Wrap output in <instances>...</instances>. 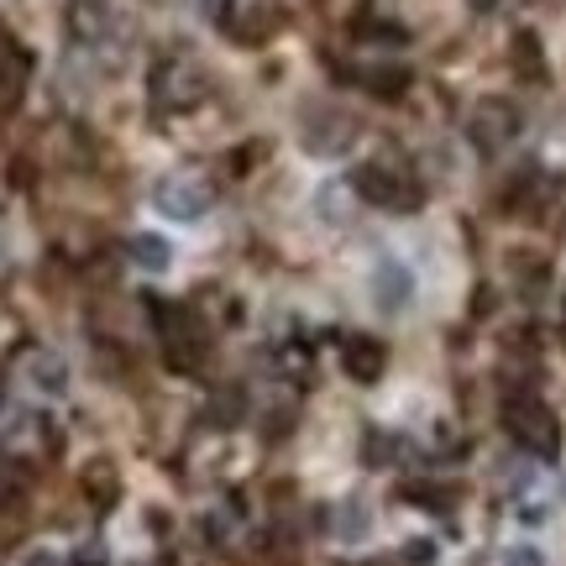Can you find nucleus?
Wrapping results in <instances>:
<instances>
[{
    "label": "nucleus",
    "mask_w": 566,
    "mask_h": 566,
    "mask_svg": "<svg viewBox=\"0 0 566 566\" xmlns=\"http://www.w3.org/2000/svg\"><path fill=\"white\" fill-rule=\"evenodd\" d=\"M420 294V279H415V268L405 258H378L373 273H367V300L378 315H405L409 304Z\"/></svg>",
    "instance_id": "obj_3"
},
{
    "label": "nucleus",
    "mask_w": 566,
    "mask_h": 566,
    "mask_svg": "<svg viewBox=\"0 0 566 566\" xmlns=\"http://www.w3.org/2000/svg\"><path fill=\"white\" fill-rule=\"evenodd\" d=\"M378 357H384V346L378 342H352L346 346V373H352V378H378Z\"/></svg>",
    "instance_id": "obj_13"
},
{
    "label": "nucleus",
    "mask_w": 566,
    "mask_h": 566,
    "mask_svg": "<svg viewBox=\"0 0 566 566\" xmlns=\"http://www.w3.org/2000/svg\"><path fill=\"white\" fill-rule=\"evenodd\" d=\"M499 566H551V562H546V551H541V546H530V541H514V546H504Z\"/></svg>",
    "instance_id": "obj_15"
},
{
    "label": "nucleus",
    "mask_w": 566,
    "mask_h": 566,
    "mask_svg": "<svg viewBox=\"0 0 566 566\" xmlns=\"http://www.w3.org/2000/svg\"><path fill=\"white\" fill-rule=\"evenodd\" d=\"M357 189H363V200L384 205V210H415V205H420V184L409 179V168L399 158H373V163H363Z\"/></svg>",
    "instance_id": "obj_1"
},
{
    "label": "nucleus",
    "mask_w": 566,
    "mask_h": 566,
    "mask_svg": "<svg viewBox=\"0 0 566 566\" xmlns=\"http://www.w3.org/2000/svg\"><path fill=\"white\" fill-rule=\"evenodd\" d=\"M153 205H158L168 221H200V216H210L216 195H210V184L195 179V174H168V179H158V189H153Z\"/></svg>",
    "instance_id": "obj_4"
},
{
    "label": "nucleus",
    "mask_w": 566,
    "mask_h": 566,
    "mask_svg": "<svg viewBox=\"0 0 566 566\" xmlns=\"http://www.w3.org/2000/svg\"><path fill=\"white\" fill-rule=\"evenodd\" d=\"M504 430L525 446V451H535V457H556V451H562V420H556L541 399H514V405L504 409Z\"/></svg>",
    "instance_id": "obj_2"
},
{
    "label": "nucleus",
    "mask_w": 566,
    "mask_h": 566,
    "mask_svg": "<svg viewBox=\"0 0 566 566\" xmlns=\"http://www.w3.org/2000/svg\"><path fill=\"white\" fill-rule=\"evenodd\" d=\"M352 137H357V126L346 122V116H336V111H321V122L304 126V147L315 158H342L346 147H352Z\"/></svg>",
    "instance_id": "obj_8"
},
{
    "label": "nucleus",
    "mask_w": 566,
    "mask_h": 566,
    "mask_svg": "<svg viewBox=\"0 0 566 566\" xmlns=\"http://www.w3.org/2000/svg\"><path fill=\"white\" fill-rule=\"evenodd\" d=\"M153 95H158V105H168V111H179V105H195L205 95V74L195 69V63H163L158 80H153Z\"/></svg>",
    "instance_id": "obj_7"
},
{
    "label": "nucleus",
    "mask_w": 566,
    "mask_h": 566,
    "mask_svg": "<svg viewBox=\"0 0 566 566\" xmlns=\"http://www.w3.org/2000/svg\"><path fill=\"white\" fill-rule=\"evenodd\" d=\"M0 263H6V237H0Z\"/></svg>",
    "instance_id": "obj_17"
},
{
    "label": "nucleus",
    "mask_w": 566,
    "mask_h": 566,
    "mask_svg": "<svg viewBox=\"0 0 566 566\" xmlns=\"http://www.w3.org/2000/svg\"><path fill=\"white\" fill-rule=\"evenodd\" d=\"M69 21H74V38L80 42H105L111 32H116V11H111L105 0H80Z\"/></svg>",
    "instance_id": "obj_10"
},
{
    "label": "nucleus",
    "mask_w": 566,
    "mask_h": 566,
    "mask_svg": "<svg viewBox=\"0 0 566 566\" xmlns=\"http://www.w3.org/2000/svg\"><path fill=\"white\" fill-rule=\"evenodd\" d=\"M163 346H168L174 367H200V357H205L200 321L189 310H163Z\"/></svg>",
    "instance_id": "obj_6"
},
{
    "label": "nucleus",
    "mask_w": 566,
    "mask_h": 566,
    "mask_svg": "<svg viewBox=\"0 0 566 566\" xmlns=\"http://www.w3.org/2000/svg\"><path fill=\"white\" fill-rule=\"evenodd\" d=\"M32 566H59V562H53V556H48V551H42V556H32Z\"/></svg>",
    "instance_id": "obj_16"
},
{
    "label": "nucleus",
    "mask_w": 566,
    "mask_h": 566,
    "mask_svg": "<svg viewBox=\"0 0 566 566\" xmlns=\"http://www.w3.org/2000/svg\"><path fill=\"white\" fill-rule=\"evenodd\" d=\"M27 378H32L42 394H63V388H69V363H63V357H53V352H32Z\"/></svg>",
    "instance_id": "obj_12"
},
{
    "label": "nucleus",
    "mask_w": 566,
    "mask_h": 566,
    "mask_svg": "<svg viewBox=\"0 0 566 566\" xmlns=\"http://www.w3.org/2000/svg\"><path fill=\"white\" fill-rule=\"evenodd\" d=\"M467 137L478 142L483 153H499V147H509V142L520 137V111L509 101H483L467 116Z\"/></svg>",
    "instance_id": "obj_5"
},
{
    "label": "nucleus",
    "mask_w": 566,
    "mask_h": 566,
    "mask_svg": "<svg viewBox=\"0 0 566 566\" xmlns=\"http://www.w3.org/2000/svg\"><path fill=\"white\" fill-rule=\"evenodd\" d=\"M367 530H373V509L363 499H342L336 504V541L357 546V541H367Z\"/></svg>",
    "instance_id": "obj_11"
},
{
    "label": "nucleus",
    "mask_w": 566,
    "mask_h": 566,
    "mask_svg": "<svg viewBox=\"0 0 566 566\" xmlns=\"http://www.w3.org/2000/svg\"><path fill=\"white\" fill-rule=\"evenodd\" d=\"M17 95H21V63L0 48V111H11V105H17Z\"/></svg>",
    "instance_id": "obj_14"
},
{
    "label": "nucleus",
    "mask_w": 566,
    "mask_h": 566,
    "mask_svg": "<svg viewBox=\"0 0 566 566\" xmlns=\"http://www.w3.org/2000/svg\"><path fill=\"white\" fill-rule=\"evenodd\" d=\"M126 258H132V268H142V273H168V268H174V247H168V237H158V231H137V237H126Z\"/></svg>",
    "instance_id": "obj_9"
}]
</instances>
